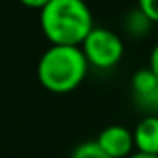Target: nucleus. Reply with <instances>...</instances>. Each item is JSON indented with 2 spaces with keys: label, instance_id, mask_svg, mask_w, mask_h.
Segmentation results:
<instances>
[{
  "label": "nucleus",
  "instance_id": "1",
  "mask_svg": "<svg viewBox=\"0 0 158 158\" xmlns=\"http://www.w3.org/2000/svg\"><path fill=\"white\" fill-rule=\"evenodd\" d=\"M40 30L52 46H81L94 30L85 0H52L40 9Z\"/></svg>",
  "mask_w": 158,
  "mask_h": 158
},
{
  "label": "nucleus",
  "instance_id": "2",
  "mask_svg": "<svg viewBox=\"0 0 158 158\" xmlns=\"http://www.w3.org/2000/svg\"><path fill=\"white\" fill-rule=\"evenodd\" d=\"M88 61L81 46H50L39 59L37 77L53 94H66L83 83Z\"/></svg>",
  "mask_w": 158,
  "mask_h": 158
},
{
  "label": "nucleus",
  "instance_id": "3",
  "mask_svg": "<svg viewBox=\"0 0 158 158\" xmlns=\"http://www.w3.org/2000/svg\"><path fill=\"white\" fill-rule=\"evenodd\" d=\"M81 50L88 64L99 70H109L123 57V40L118 33L107 28H94L81 44Z\"/></svg>",
  "mask_w": 158,
  "mask_h": 158
},
{
  "label": "nucleus",
  "instance_id": "4",
  "mask_svg": "<svg viewBox=\"0 0 158 158\" xmlns=\"http://www.w3.org/2000/svg\"><path fill=\"white\" fill-rule=\"evenodd\" d=\"M99 147L110 158H129L132 156L134 145V132H131L123 125H109L105 127L99 136L96 138Z\"/></svg>",
  "mask_w": 158,
  "mask_h": 158
},
{
  "label": "nucleus",
  "instance_id": "5",
  "mask_svg": "<svg viewBox=\"0 0 158 158\" xmlns=\"http://www.w3.org/2000/svg\"><path fill=\"white\" fill-rule=\"evenodd\" d=\"M131 88L136 103L143 110L158 112V76L151 70H138L131 79Z\"/></svg>",
  "mask_w": 158,
  "mask_h": 158
},
{
  "label": "nucleus",
  "instance_id": "6",
  "mask_svg": "<svg viewBox=\"0 0 158 158\" xmlns=\"http://www.w3.org/2000/svg\"><path fill=\"white\" fill-rule=\"evenodd\" d=\"M134 145L138 153L158 156V116L151 114L142 119L134 129Z\"/></svg>",
  "mask_w": 158,
  "mask_h": 158
},
{
  "label": "nucleus",
  "instance_id": "7",
  "mask_svg": "<svg viewBox=\"0 0 158 158\" xmlns=\"http://www.w3.org/2000/svg\"><path fill=\"white\" fill-rule=\"evenodd\" d=\"M151 24H153V20L140 7L129 11L123 20V28L131 37H145V33L151 30Z\"/></svg>",
  "mask_w": 158,
  "mask_h": 158
},
{
  "label": "nucleus",
  "instance_id": "8",
  "mask_svg": "<svg viewBox=\"0 0 158 158\" xmlns=\"http://www.w3.org/2000/svg\"><path fill=\"white\" fill-rule=\"evenodd\" d=\"M70 158H110V156L99 147V143L96 140H88V142L79 143L74 149Z\"/></svg>",
  "mask_w": 158,
  "mask_h": 158
},
{
  "label": "nucleus",
  "instance_id": "9",
  "mask_svg": "<svg viewBox=\"0 0 158 158\" xmlns=\"http://www.w3.org/2000/svg\"><path fill=\"white\" fill-rule=\"evenodd\" d=\"M138 7L153 22H158V0H138Z\"/></svg>",
  "mask_w": 158,
  "mask_h": 158
},
{
  "label": "nucleus",
  "instance_id": "10",
  "mask_svg": "<svg viewBox=\"0 0 158 158\" xmlns=\"http://www.w3.org/2000/svg\"><path fill=\"white\" fill-rule=\"evenodd\" d=\"M52 0H20V4H24L26 7H31V9H42L46 4H50Z\"/></svg>",
  "mask_w": 158,
  "mask_h": 158
},
{
  "label": "nucleus",
  "instance_id": "11",
  "mask_svg": "<svg viewBox=\"0 0 158 158\" xmlns=\"http://www.w3.org/2000/svg\"><path fill=\"white\" fill-rule=\"evenodd\" d=\"M149 68L158 76V44L153 48V52H151V57H149Z\"/></svg>",
  "mask_w": 158,
  "mask_h": 158
},
{
  "label": "nucleus",
  "instance_id": "12",
  "mask_svg": "<svg viewBox=\"0 0 158 158\" xmlns=\"http://www.w3.org/2000/svg\"><path fill=\"white\" fill-rule=\"evenodd\" d=\"M129 158H158L156 155H145V153H134L132 156H129Z\"/></svg>",
  "mask_w": 158,
  "mask_h": 158
}]
</instances>
